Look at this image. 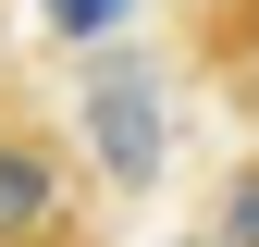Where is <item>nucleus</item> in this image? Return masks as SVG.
<instances>
[{"instance_id":"2","label":"nucleus","mask_w":259,"mask_h":247,"mask_svg":"<svg viewBox=\"0 0 259 247\" xmlns=\"http://www.w3.org/2000/svg\"><path fill=\"white\" fill-rule=\"evenodd\" d=\"M50 210H62V173H50V148L0 136V235H37Z\"/></svg>"},{"instance_id":"1","label":"nucleus","mask_w":259,"mask_h":247,"mask_svg":"<svg viewBox=\"0 0 259 247\" xmlns=\"http://www.w3.org/2000/svg\"><path fill=\"white\" fill-rule=\"evenodd\" d=\"M87 136H99L111 185H148V173H160V111H148V87H136V74H111L99 99H87Z\"/></svg>"},{"instance_id":"5","label":"nucleus","mask_w":259,"mask_h":247,"mask_svg":"<svg viewBox=\"0 0 259 247\" xmlns=\"http://www.w3.org/2000/svg\"><path fill=\"white\" fill-rule=\"evenodd\" d=\"M247 99H259V62H247Z\"/></svg>"},{"instance_id":"4","label":"nucleus","mask_w":259,"mask_h":247,"mask_svg":"<svg viewBox=\"0 0 259 247\" xmlns=\"http://www.w3.org/2000/svg\"><path fill=\"white\" fill-rule=\"evenodd\" d=\"M210 247H259V161L222 185V235H210Z\"/></svg>"},{"instance_id":"3","label":"nucleus","mask_w":259,"mask_h":247,"mask_svg":"<svg viewBox=\"0 0 259 247\" xmlns=\"http://www.w3.org/2000/svg\"><path fill=\"white\" fill-rule=\"evenodd\" d=\"M123 13H136V0H50V37H74V50H87V37H111Z\"/></svg>"}]
</instances>
